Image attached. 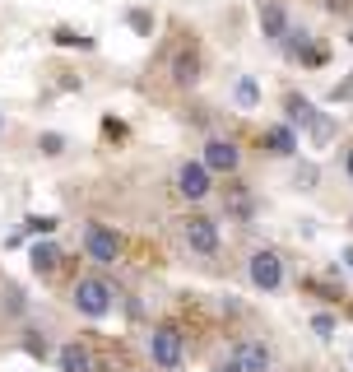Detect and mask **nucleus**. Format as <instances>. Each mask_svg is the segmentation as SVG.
<instances>
[{"label": "nucleus", "mask_w": 353, "mask_h": 372, "mask_svg": "<svg viewBox=\"0 0 353 372\" xmlns=\"http://www.w3.org/2000/svg\"><path fill=\"white\" fill-rule=\"evenodd\" d=\"M246 275H251L256 289H265V294H275V289H284V256L270 247L251 251V260H246Z\"/></svg>", "instance_id": "4"}, {"label": "nucleus", "mask_w": 353, "mask_h": 372, "mask_svg": "<svg viewBox=\"0 0 353 372\" xmlns=\"http://www.w3.org/2000/svg\"><path fill=\"white\" fill-rule=\"evenodd\" d=\"M311 330H316L321 340H330L335 335V312H316V316H311Z\"/></svg>", "instance_id": "17"}, {"label": "nucleus", "mask_w": 353, "mask_h": 372, "mask_svg": "<svg viewBox=\"0 0 353 372\" xmlns=\"http://www.w3.org/2000/svg\"><path fill=\"white\" fill-rule=\"evenodd\" d=\"M214 372H242V368H237V363H232V359H223V363H219V368H214Z\"/></svg>", "instance_id": "21"}, {"label": "nucleus", "mask_w": 353, "mask_h": 372, "mask_svg": "<svg viewBox=\"0 0 353 372\" xmlns=\"http://www.w3.org/2000/svg\"><path fill=\"white\" fill-rule=\"evenodd\" d=\"M205 163H210V172H237L242 168V149L232 140H210L205 145Z\"/></svg>", "instance_id": "9"}, {"label": "nucleus", "mask_w": 353, "mask_h": 372, "mask_svg": "<svg viewBox=\"0 0 353 372\" xmlns=\"http://www.w3.org/2000/svg\"><path fill=\"white\" fill-rule=\"evenodd\" d=\"M344 172H349V177H353V149H349V154H344Z\"/></svg>", "instance_id": "22"}, {"label": "nucleus", "mask_w": 353, "mask_h": 372, "mask_svg": "<svg viewBox=\"0 0 353 372\" xmlns=\"http://www.w3.org/2000/svg\"><path fill=\"white\" fill-rule=\"evenodd\" d=\"M228 359L237 363L242 372H270V349H265L261 340H242V344H232Z\"/></svg>", "instance_id": "10"}, {"label": "nucleus", "mask_w": 353, "mask_h": 372, "mask_svg": "<svg viewBox=\"0 0 353 372\" xmlns=\"http://www.w3.org/2000/svg\"><path fill=\"white\" fill-rule=\"evenodd\" d=\"M232 98L242 102V107H256V102H261V89H256V79H237V89H232Z\"/></svg>", "instance_id": "14"}, {"label": "nucleus", "mask_w": 353, "mask_h": 372, "mask_svg": "<svg viewBox=\"0 0 353 372\" xmlns=\"http://www.w3.org/2000/svg\"><path fill=\"white\" fill-rule=\"evenodd\" d=\"M112 298H116V289H112L107 280H98V275H84V280L75 284V312L79 316H107L112 312Z\"/></svg>", "instance_id": "1"}, {"label": "nucleus", "mask_w": 353, "mask_h": 372, "mask_svg": "<svg viewBox=\"0 0 353 372\" xmlns=\"http://www.w3.org/2000/svg\"><path fill=\"white\" fill-rule=\"evenodd\" d=\"M167 70H172V79L181 84V89H191V84L200 79V52H196V47H181V52L172 56V66H167Z\"/></svg>", "instance_id": "13"}, {"label": "nucleus", "mask_w": 353, "mask_h": 372, "mask_svg": "<svg viewBox=\"0 0 353 372\" xmlns=\"http://www.w3.org/2000/svg\"><path fill=\"white\" fill-rule=\"evenodd\" d=\"M261 149L275 154V158H293L298 154V131H293V126H270L261 136Z\"/></svg>", "instance_id": "11"}, {"label": "nucleus", "mask_w": 353, "mask_h": 372, "mask_svg": "<svg viewBox=\"0 0 353 372\" xmlns=\"http://www.w3.org/2000/svg\"><path fill=\"white\" fill-rule=\"evenodd\" d=\"M349 47H353V33H349Z\"/></svg>", "instance_id": "24"}, {"label": "nucleus", "mask_w": 353, "mask_h": 372, "mask_svg": "<svg viewBox=\"0 0 353 372\" xmlns=\"http://www.w3.org/2000/svg\"><path fill=\"white\" fill-rule=\"evenodd\" d=\"M56 368H61V372H98V359H93V349H88V344L70 340V344H61V349H56Z\"/></svg>", "instance_id": "8"}, {"label": "nucleus", "mask_w": 353, "mask_h": 372, "mask_svg": "<svg viewBox=\"0 0 353 372\" xmlns=\"http://www.w3.org/2000/svg\"><path fill=\"white\" fill-rule=\"evenodd\" d=\"M23 349L33 354V359H47V344H42V335H37V330H23Z\"/></svg>", "instance_id": "19"}, {"label": "nucleus", "mask_w": 353, "mask_h": 372, "mask_svg": "<svg viewBox=\"0 0 353 372\" xmlns=\"http://www.w3.org/2000/svg\"><path fill=\"white\" fill-rule=\"evenodd\" d=\"M340 260H344V265H349V270H353V247H344V256H340Z\"/></svg>", "instance_id": "23"}, {"label": "nucleus", "mask_w": 353, "mask_h": 372, "mask_svg": "<svg viewBox=\"0 0 353 372\" xmlns=\"http://www.w3.org/2000/svg\"><path fill=\"white\" fill-rule=\"evenodd\" d=\"M52 37H56V42H61V47H93V42H88V37H79L75 28H56Z\"/></svg>", "instance_id": "18"}, {"label": "nucleus", "mask_w": 353, "mask_h": 372, "mask_svg": "<svg viewBox=\"0 0 353 372\" xmlns=\"http://www.w3.org/2000/svg\"><path fill=\"white\" fill-rule=\"evenodd\" d=\"M23 233H56V219H47V215H33V219H23ZM23 233H14L10 242H19Z\"/></svg>", "instance_id": "15"}, {"label": "nucleus", "mask_w": 353, "mask_h": 372, "mask_svg": "<svg viewBox=\"0 0 353 372\" xmlns=\"http://www.w3.org/2000/svg\"><path fill=\"white\" fill-rule=\"evenodd\" d=\"M176 191H181V200H191V205L210 200V191H214L210 163H205V158H191V163H181V168H176Z\"/></svg>", "instance_id": "2"}, {"label": "nucleus", "mask_w": 353, "mask_h": 372, "mask_svg": "<svg viewBox=\"0 0 353 372\" xmlns=\"http://www.w3.org/2000/svg\"><path fill=\"white\" fill-rule=\"evenodd\" d=\"M149 354H154V363L163 372H176V368H181V330H176V326H154V335H149Z\"/></svg>", "instance_id": "6"}, {"label": "nucleus", "mask_w": 353, "mask_h": 372, "mask_svg": "<svg viewBox=\"0 0 353 372\" xmlns=\"http://www.w3.org/2000/svg\"><path fill=\"white\" fill-rule=\"evenodd\" d=\"M284 107H288V121H293V126H307L316 145L335 136V121H330V116H321L316 107H311V102L302 98V93H288V98H284Z\"/></svg>", "instance_id": "5"}, {"label": "nucleus", "mask_w": 353, "mask_h": 372, "mask_svg": "<svg viewBox=\"0 0 353 372\" xmlns=\"http://www.w3.org/2000/svg\"><path fill=\"white\" fill-rule=\"evenodd\" d=\"M261 28H265V37H270L275 47L288 42V14H284L279 0H265V5H261Z\"/></svg>", "instance_id": "12"}, {"label": "nucleus", "mask_w": 353, "mask_h": 372, "mask_svg": "<svg viewBox=\"0 0 353 372\" xmlns=\"http://www.w3.org/2000/svg\"><path fill=\"white\" fill-rule=\"evenodd\" d=\"M37 145H42V154H61V149H66V140H61V136H42V140H37Z\"/></svg>", "instance_id": "20"}, {"label": "nucleus", "mask_w": 353, "mask_h": 372, "mask_svg": "<svg viewBox=\"0 0 353 372\" xmlns=\"http://www.w3.org/2000/svg\"><path fill=\"white\" fill-rule=\"evenodd\" d=\"M181 233H186V247L196 251V256H214L219 251V224L205 215H191L186 224H181Z\"/></svg>", "instance_id": "7"}, {"label": "nucleus", "mask_w": 353, "mask_h": 372, "mask_svg": "<svg viewBox=\"0 0 353 372\" xmlns=\"http://www.w3.org/2000/svg\"><path fill=\"white\" fill-rule=\"evenodd\" d=\"M56 256H61V251H56V242H37V247H33V265H37V270H52Z\"/></svg>", "instance_id": "16"}, {"label": "nucleus", "mask_w": 353, "mask_h": 372, "mask_svg": "<svg viewBox=\"0 0 353 372\" xmlns=\"http://www.w3.org/2000/svg\"><path fill=\"white\" fill-rule=\"evenodd\" d=\"M84 256L98 265H116L121 260V233L107 224H88L84 228Z\"/></svg>", "instance_id": "3"}]
</instances>
